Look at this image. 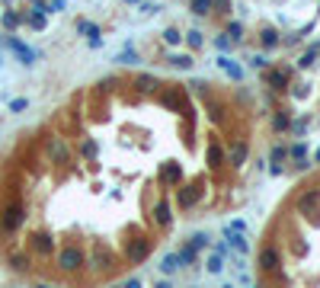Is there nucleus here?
Here are the masks:
<instances>
[{
	"mask_svg": "<svg viewBox=\"0 0 320 288\" xmlns=\"http://www.w3.org/2000/svg\"><path fill=\"white\" fill-rule=\"evenodd\" d=\"M214 48H218L221 54H228L231 52V38L228 36H218V38H214Z\"/></svg>",
	"mask_w": 320,
	"mask_h": 288,
	"instance_id": "obj_36",
	"label": "nucleus"
},
{
	"mask_svg": "<svg viewBox=\"0 0 320 288\" xmlns=\"http://www.w3.org/2000/svg\"><path fill=\"white\" fill-rule=\"evenodd\" d=\"M247 154H250V147H247V141H237L234 147L228 151V160H231V167H244V163H247Z\"/></svg>",
	"mask_w": 320,
	"mask_h": 288,
	"instance_id": "obj_7",
	"label": "nucleus"
},
{
	"mask_svg": "<svg viewBox=\"0 0 320 288\" xmlns=\"http://www.w3.org/2000/svg\"><path fill=\"white\" fill-rule=\"evenodd\" d=\"M224 234H228V247H234L237 253H247V250H250V243H247L244 231H231V228H224Z\"/></svg>",
	"mask_w": 320,
	"mask_h": 288,
	"instance_id": "obj_8",
	"label": "nucleus"
},
{
	"mask_svg": "<svg viewBox=\"0 0 320 288\" xmlns=\"http://www.w3.org/2000/svg\"><path fill=\"white\" fill-rule=\"evenodd\" d=\"M80 151H84V157H96V141H84Z\"/></svg>",
	"mask_w": 320,
	"mask_h": 288,
	"instance_id": "obj_38",
	"label": "nucleus"
},
{
	"mask_svg": "<svg viewBox=\"0 0 320 288\" xmlns=\"http://www.w3.org/2000/svg\"><path fill=\"white\" fill-rule=\"evenodd\" d=\"M228 36H231V42H240V38H244V26L234 19V23L228 26Z\"/></svg>",
	"mask_w": 320,
	"mask_h": 288,
	"instance_id": "obj_31",
	"label": "nucleus"
},
{
	"mask_svg": "<svg viewBox=\"0 0 320 288\" xmlns=\"http://www.w3.org/2000/svg\"><path fill=\"white\" fill-rule=\"evenodd\" d=\"M154 218H157L160 228H167V224H170V205H167V202H157V208H154Z\"/></svg>",
	"mask_w": 320,
	"mask_h": 288,
	"instance_id": "obj_18",
	"label": "nucleus"
},
{
	"mask_svg": "<svg viewBox=\"0 0 320 288\" xmlns=\"http://www.w3.org/2000/svg\"><path fill=\"white\" fill-rule=\"evenodd\" d=\"M314 208H320V189H311V192H304V196L298 198V212L301 215L314 212Z\"/></svg>",
	"mask_w": 320,
	"mask_h": 288,
	"instance_id": "obj_6",
	"label": "nucleus"
},
{
	"mask_svg": "<svg viewBox=\"0 0 320 288\" xmlns=\"http://www.w3.org/2000/svg\"><path fill=\"white\" fill-rule=\"evenodd\" d=\"M196 253H198V250H192V247H183V250L176 253V256H179V266H189V263H196Z\"/></svg>",
	"mask_w": 320,
	"mask_h": 288,
	"instance_id": "obj_28",
	"label": "nucleus"
},
{
	"mask_svg": "<svg viewBox=\"0 0 320 288\" xmlns=\"http://www.w3.org/2000/svg\"><path fill=\"white\" fill-rule=\"evenodd\" d=\"M115 64H122V68H128V64H138V52H135V48H122V52L115 54Z\"/></svg>",
	"mask_w": 320,
	"mask_h": 288,
	"instance_id": "obj_14",
	"label": "nucleus"
},
{
	"mask_svg": "<svg viewBox=\"0 0 320 288\" xmlns=\"http://www.w3.org/2000/svg\"><path fill=\"white\" fill-rule=\"evenodd\" d=\"M135 87H138L141 93H151V90H157V77H151V74H141V77L135 80Z\"/></svg>",
	"mask_w": 320,
	"mask_h": 288,
	"instance_id": "obj_17",
	"label": "nucleus"
},
{
	"mask_svg": "<svg viewBox=\"0 0 320 288\" xmlns=\"http://www.w3.org/2000/svg\"><path fill=\"white\" fill-rule=\"evenodd\" d=\"M125 3H138V0H125Z\"/></svg>",
	"mask_w": 320,
	"mask_h": 288,
	"instance_id": "obj_45",
	"label": "nucleus"
},
{
	"mask_svg": "<svg viewBox=\"0 0 320 288\" xmlns=\"http://www.w3.org/2000/svg\"><path fill=\"white\" fill-rule=\"evenodd\" d=\"M163 42H167V45H179L183 36H179V29H167V32H163Z\"/></svg>",
	"mask_w": 320,
	"mask_h": 288,
	"instance_id": "obj_34",
	"label": "nucleus"
},
{
	"mask_svg": "<svg viewBox=\"0 0 320 288\" xmlns=\"http://www.w3.org/2000/svg\"><path fill=\"white\" fill-rule=\"evenodd\" d=\"M3 45H7L16 58L23 61V64H36V61H38V52H36V48H29L26 42H19L16 36H7V38H3Z\"/></svg>",
	"mask_w": 320,
	"mask_h": 288,
	"instance_id": "obj_2",
	"label": "nucleus"
},
{
	"mask_svg": "<svg viewBox=\"0 0 320 288\" xmlns=\"http://www.w3.org/2000/svg\"><path fill=\"white\" fill-rule=\"evenodd\" d=\"M122 288H141V279H128V282H125Z\"/></svg>",
	"mask_w": 320,
	"mask_h": 288,
	"instance_id": "obj_42",
	"label": "nucleus"
},
{
	"mask_svg": "<svg viewBox=\"0 0 320 288\" xmlns=\"http://www.w3.org/2000/svg\"><path fill=\"white\" fill-rule=\"evenodd\" d=\"M179 176H183V167H179V163H167L163 173H160V180H163V182H176Z\"/></svg>",
	"mask_w": 320,
	"mask_h": 288,
	"instance_id": "obj_15",
	"label": "nucleus"
},
{
	"mask_svg": "<svg viewBox=\"0 0 320 288\" xmlns=\"http://www.w3.org/2000/svg\"><path fill=\"white\" fill-rule=\"evenodd\" d=\"M77 32H80V36H87L90 42H93V38H99V26L90 23V19H77Z\"/></svg>",
	"mask_w": 320,
	"mask_h": 288,
	"instance_id": "obj_12",
	"label": "nucleus"
},
{
	"mask_svg": "<svg viewBox=\"0 0 320 288\" xmlns=\"http://www.w3.org/2000/svg\"><path fill=\"white\" fill-rule=\"evenodd\" d=\"M26 221V215H23V205L19 202H10L7 208H3V215H0V228L7 231V234H13L19 224Z\"/></svg>",
	"mask_w": 320,
	"mask_h": 288,
	"instance_id": "obj_1",
	"label": "nucleus"
},
{
	"mask_svg": "<svg viewBox=\"0 0 320 288\" xmlns=\"http://www.w3.org/2000/svg\"><path fill=\"white\" fill-rule=\"evenodd\" d=\"M48 154H52L54 160H68V147H64L58 138H52V144H48Z\"/></svg>",
	"mask_w": 320,
	"mask_h": 288,
	"instance_id": "obj_20",
	"label": "nucleus"
},
{
	"mask_svg": "<svg viewBox=\"0 0 320 288\" xmlns=\"http://www.w3.org/2000/svg\"><path fill=\"white\" fill-rule=\"evenodd\" d=\"M29 109V99L19 96V99H10V112H26Z\"/></svg>",
	"mask_w": 320,
	"mask_h": 288,
	"instance_id": "obj_32",
	"label": "nucleus"
},
{
	"mask_svg": "<svg viewBox=\"0 0 320 288\" xmlns=\"http://www.w3.org/2000/svg\"><path fill=\"white\" fill-rule=\"evenodd\" d=\"M160 269H163L167 275H173L176 269H183V266H179V256H176V253H167V256H163V263H160Z\"/></svg>",
	"mask_w": 320,
	"mask_h": 288,
	"instance_id": "obj_19",
	"label": "nucleus"
},
{
	"mask_svg": "<svg viewBox=\"0 0 320 288\" xmlns=\"http://www.w3.org/2000/svg\"><path fill=\"white\" fill-rule=\"evenodd\" d=\"M189 247H192V250H205V247H208V234H202V231L192 234L189 237Z\"/></svg>",
	"mask_w": 320,
	"mask_h": 288,
	"instance_id": "obj_26",
	"label": "nucleus"
},
{
	"mask_svg": "<svg viewBox=\"0 0 320 288\" xmlns=\"http://www.w3.org/2000/svg\"><path fill=\"white\" fill-rule=\"evenodd\" d=\"M218 68H221L224 74H231L234 80H240V77H244V71H240V64H237V61H231L228 54H218Z\"/></svg>",
	"mask_w": 320,
	"mask_h": 288,
	"instance_id": "obj_10",
	"label": "nucleus"
},
{
	"mask_svg": "<svg viewBox=\"0 0 320 288\" xmlns=\"http://www.w3.org/2000/svg\"><path fill=\"white\" fill-rule=\"evenodd\" d=\"M224 288H234V285H224Z\"/></svg>",
	"mask_w": 320,
	"mask_h": 288,
	"instance_id": "obj_48",
	"label": "nucleus"
},
{
	"mask_svg": "<svg viewBox=\"0 0 320 288\" xmlns=\"http://www.w3.org/2000/svg\"><path fill=\"white\" fill-rule=\"evenodd\" d=\"M183 38L189 42V48H202V45H205V38H202V32H198V29H189Z\"/></svg>",
	"mask_w": 320,
	"mask_h": 288,
	"instance_id": "obj_24",
	"label": "nucleus"
},
{
	"mask_svg": "<svg viewBox=\"0 0 320 288\" xmlns=\"http://www.w3.org/2000/svg\"><path fill=\"white\" fill-rule=\"evenodd\" d=\"M250 64H253V68H266L269 58H266V54H250Z\"/></svg>",
	"mask_w": 320,
	"mask_h": 288,
	"instance_id": "obj_39",
	"label": "nucleus"
},
{
	"mask_svg": "<svg viewBox=\"0 0 320 288\" xmlns=\"http://www.w3.org/2000/svg\"><path fill=\"white\" fill-rule=\"evenodd\" d=\"M29 26H32V29H45V13L32 10V13H29Z\"/></svg>",
	"mask_w": 320,
	"mask_h": 288,
	"instance_id": "obj_30",
	"label": "nucleus"
},
{
	"mask_svg": "<svg viewBox=\"0 0 320 288\" xmlns=\"http://www.w3.org/2000/svg\"><path fill=\"white\" fill-rule=\"evenodd\" d=\"M212 7H214V0H192V13L196 16H205Z\"/></svg>",
	"mask_w": 320,
	"mask_h": 288,
	"instance_id": "obj_25",
	"label": "nucleus"
},
{
	"mask_svg": "<svg viewBox=\"0 0 320 288\" xmlns=\"http://www.w3.org/2000/svg\"><path fill=\"white\" fill-rule=\"evenodd\" d=\"M147 253H151V240H131L128 247H125V256H128V263H144Z\"/></svg>",
	"mask_w": 320,
	"mask_h": 288,
	"instance_id": "obj_4",
	"label": "nucleus"
},
{
	"mask_svg": "<svg viewBox=\"0 0 320 288\" xmlns=\"http://www.w3.org/2000/svg\"><path fill=\"white\" fill-rule=\"evenodd\" d=\"M198 196H202L198 186H183V189H179V208H192V205L198 202Z\"/></svg>",
	"mask_w": 320,
	"mask_h": 288,
	"instance_id": "obj_9",
	"label": "nucleus"
},
{
	"mask_svg": "<svg viewBox=\"0 0 320 288\" xmlns=\"http://www.w3.org/2000/svg\"><path fill=\"white\" fill-rule=\"evenodd\" d=\"M32 247H36L38 253H52L54 250V240L48 234H36V237H32Z\"/></svg>",
	"mask_w": 320,
	"mask_h": 288,
	"instance_id": "obj_13",
	"label": "nucleus"
},
{
	"mask_svg": "<svg viewBox=\"0 0 320 288\" xmlns=\"http://www.w3.org/2000/svg\"><path fill=\"white\" fill-rule=\"evenodd\" d=\"M19 23H23V16H19V13H3V26H7V29H16Z\"/></svg>",
	"mask_w": 320,
	"mask_h": 288,
	"instance_id": "obj_33",
	"label": "nucleus"
},
{
	"mask_svg": "<svg viewBox=\"0 0 320 288\" xmlns=\"http://www.w3.org/2000/svg\"><path fill=\"white\" fill-rule=\"evenodd\" d=\"M263 45H266V48L279 45V36H275V29H263Z\"/></svg>",
	"mask_w": 320,
	"mask_h": 288,
	"instance_id": "obj_35",
	"label": "nucleus"
},
{
	"mask_svg": "<svg viewBox=\"0 0 320 288\" xmlns=\"http://www.w3.org/2000/svg\"><path fill=\"white\" fill-rule=\"evenodd\" d=\"M29 3H36V0H29Z\"/></svg>",
	"mask_w": 320,
	"mask_h": 288,
	"instance_id": "obj_49",
	"label": "nucleus"
},
{
	"mask_svg": "<svg viewBox=\"0 0 320 288\" xmlns=\"http://www.w3.org/2000/svg\"><path fill=\"white\" fill-rule=\"evenodd\" d=\"M307 128H311V119H298L295 125H291V131H295V135H304Z\"/></svg>",
	"mask_w": 320,
	"mask_h": 288,
	"instance_id": "obj_37",
	"label": "nucleus"
},
{
	"mask_svg": "<svg viewBox=\"0 0 320 288\" xmlns=\"http://www.w3.org/2000/svg\"><path fill=\"white\" fill-rule=\"evenodd\" d=\"M58 266H61L64 272H74V269L84 266V253L77 250V247H68V250H61V256H58Z\"/></svg>",
	"mask_w": 320,
	"mask_h": 288,
	"instance_id": "obj_3",
	"label": "nucleus"
},
{
	"mask_svg": "<svg viewBox=\"0 0 320 288\" xmlns=\"http://www.w3.org/2000/svg\"><path fill=\"white\" fill-rule=\"evenodd\" d=\"M317 54H320V45H311V48H307L304 54H301V58H298V68H311Z\"/></svg>",
	"mask_w": 320,
	"mask_h": 288,
	"instance_id": "obj_21",
	"label": "nucleus"
},
{
	"mask_svg": "<svg viewBox=\"0 0 320 288\" xmlns=\"http://www.w3.org/2000/svg\"><path fill=\"white\" fill-rule=\"evenodd\" d=\"M279 263H282V256H279V250H275V247H266V250L259 253V266H263L266 272H275V269H279Z\"/></svg>",
	"mask_w": 320,
	"mask_h": 288,
	"instance_id": "obj_5",
	"label": "nucleus"
},
{
	"mask_svg": "<svg viewBox=\"0 0 320 288\" xmlns=\"http://www.w3.org/2000/svg\"><path fill=\"white\" fill-rule=\"evenodd\" d=\"M266 84L272 87V90H285V84H288V71H266Z\"/></svg>",
	"mask_w": 320,
	"mask_h": 288,
	"instance_id": "obj_11",
	"label": "nucleus"
},
{
	"mask_svg": "<svg viewBox=\"0 0 320 288\" xmlns=\"http://www.w3.org/2000/svg\"><path fill=\"white\" fill-rule=\"evenodd\" d=\"M38 288H48V285H38Z\"/></svg>",
	"mask_w": 320,
	"mask_h": 288,
	"instance_id": "obj_46",
	"label": "nucleus"
},
{
	"mask_svg": "<svg viewBox=\"0 0 320 288\" xmlns=\"http://www.w3.org/2000/svg\"><path fill=\"white\" fill-rule=\"evenodd\" d=\"M160 10H163L160 3H144V7H141V13H160Z\"/></svg>",
	"mask_w": 320,
	"mask_h": 288,
	"instance_id": "obj_40",
	"label": "nucleus"
},
{
	"mask_svg": "<svg viewBox=\"0 0 320 288\" xmlns=\"http://www.w3.org/2000/svg\"><path fill=\"white\" fill-rule=\"evenodd\" d=\"M170 64H173V68H179V71H192V64H196V61H192V54H170Z\"/></svg>",
	"mask_w": 320,
	"mask_h": 288,
	"instance_id": "obj_16",
	"label": "nucleus"
},
{
	"mask_svg": "<svg viewBox=\"0 0 320 288\" xmlns=\"http://www.w3.org/2000/svg\"><path fill=\"white\" fill-rule=\"evenodd\" d=\"M269 160H272L275 167H279L282 160H288V147H285V144H275L272 151H269Z\"/></svg>",
	"mask_w": 320,
	"mask_h": 288,
	"instance_id": "obj_23",
	"label": "nucleus"
},
{
	"mask_svg": "<svg viewBox=\"0 0 320 288\" xmlns=\"http://www.w3.org/2000/svg\"><path fill=\"white\" fill-rule=\"evenodd\" d=\"M288 125H291L288 112H275V119H272V128H275V131H285Z\"/></svg>",
	"mask_w": 320,
	"mask_h": 288,
	"instance_id": "obj_27",
	"label": "nucleus"
},
{
	"mask_svg": "<svg viewBox=\"0 0 320 288\" xmlns=\"http://www.w3.org/2000/svg\"><path fill=\"white\" fill-rule=\"evenodd\" d=\"M221 160H224V151L212 141L208 144V163H212V167H221Z\"/></svg>",
	"mask_w": 320,
	"mask_h": 288,
	"instance_id": "obj_22",
	"label": "nucleus"
},
{
	"mask_svg": "<svg viewBox=\"0 0 320 288\" xmlns=\"http://www.w3.org/2000/svg\"><path fill=\"white\" fill-rule=\"evenodd\" d=\"M314 160H317V163H320V147H317V151H314Z\"/></svg>",
	"mask_w": 320,
	"mask_h": 288,
	"instance_id": "obj_44",
	"label": "nucleus"
},
{
	"mask_svg": "<svg viewBox=\"0 0 320 288\" xmlns=\"http://www.w3.org/2000/svg\"><path fill=\"white\" fill-rule=\"evenodd\" d=\"M13 266H16V269H29V263H26L23 256H13Z\"/></svg>",
	"mask_w": 320,
	"mask_h": 288,
	"instance_id": "obj_41",
	"label": "nucleus"
},
{
	"mask_svg": "<svg viewBox=\"0 0 320 288\" xmlns=\"http://www.w3.org/2000/svg\"><path fill=\"white\" fill-rule=\"evenodd\" d=\"M253 288H263V285H253Z\"/></svg>",
	"mask_w": 320,
	"mask_h": 288,
	"instance_id": "obj_47",
	"label": "nucleus"
},
{
	"mask_svg": "<svg viewBox=\"0 0 320 288\" xmlns=\"http://www.w3.org/2000/svg\"><path fill=\"white\" fill-rule=\"evenodd\" d=\"M221 269H224V256H218V253H214V256H208V272L218 275Z\"/></svg>",
	"mask_w": 320,
	"mask_h": 288,
	"instance_id": "obj_29",
	"label": "nucleus"
},
{
	"mask_svg": "<svg viewBox=\"0 0 320 288\" xmlns=\"http://www.w3.org/2000/svg\"><path fill=\"white\" fill-rule=\"evenodd\" d=\"M154 288H173V285H170V282H157V285H154Z\"/></svg>",
	"mask_w": 320,
	"mask_h": 288,
	"instance_id": "obj_43",
	"label": "nucleus"
}]
</instances>
